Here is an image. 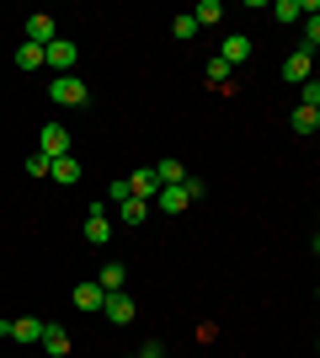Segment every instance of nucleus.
Wrapping results in <instances>:
<instances>
[{"label": "nucleus", "mask_w": 320, "mask_h": 358, "mask_svg": "<svg viewBox=\"0 0 320 358\" xmlns=\"http://www.w3.org/2000/svg\"><path fill=\"white\" fill-rule=\"evenodd\" d=\"M48 102H59V107H86V102H91V91H86V80H80V75H54V80H48Z\"/></svg>", "instance_id": "nucleus-1"}, {"label": "nucleus", "mask_w": 320, "mask_h": 358, "mask_svg": "<svg viewBox=\"0 0 320 358\" xmlns=\"http://www.w3.org/2000/svg\"><path fill=\"white\" fill-rule=\"evenodd\" d=\"M38 150H43L48 161H59V155H70V129H64V123H48L43 134H38Z\"/></svg>", "instance_id": "nucleus-2"}, {"label": "nucleus", "mask_w": 320, "mask_h": 358, "mask_svg": "<svg viewBox=\"0 0 320 358\" xmlns=\"http://www.w3.org/2000/svg\"><path fill=\"white\" fill-rule=\"evenodd\" d=\"M86 241H91V246H107V241H112V220H107V198H102V203L91 209V220H86Z\"/></svg>", "instance_id": "nucleus-3"}, {"label": "nucleus", "mask_w": 320, "mask_h": 358, "mask_svg": "<svg viewBox=\"0 0 320 358\" xmlns=\"http://www.w3.org/2000/svg\"><path fill=\"white\" fill-rule=\"evenodd\" d=\"M48 70L54 75H75V43H70V38L48 43Z\"/></svg>", "instance_id": "nucleus-4"}, {"label": "nucleus", "mask_w": 320, "mask_h": 358, "mask_svg": "<svg viewBox=\"0 0 320 358\" xmlns=\"http://www.w3.org/2000/svg\"><path fill=\"white\" fill-rule=\"evenodd\" d=\"M310 64H315V54H310V48L289 54V59H283V80H289V86H305V80H310Z\"/></svg>", "instance_id": "nucleus-5"}, {"label": "nucleus", "mask_w": 320, "mask_h": 358, "mask_svg": "<svg viewBox=\"0 0 320 358\" xmlns=\"http://www.w3.org/2000/svg\"><path fill=\"white\" fill-rule=\"evenodd\" d=\"M128 193L144 198V203H155V198H160V177H155V166H144V171H134V177H128Z\"/></svg>", "instance_id": "nucleus-6"}, {"label": "nucleus", "mask_w": 320, "mask_h": 358, "mask_svg": "<svg viewBox=\"0 0 320 358\" xmlns=\"http://www.w3.org/2000/svg\"><path fill=\"white\" fill-rule=\"evenodd\" d=\"M27 43H38V48L59 43V27H54V16H27Z\"/></svg>", "instance_id": "nucleus-7"}, {"label": "nucleus", "mask_w": 320, "mask_h": 358, "mask_svg": "<svg viewBox=\"0 0 320 358\" xmlns=\"http://www.w3.org/2000/svg\"><path fill=\"white\" fill-rule=\"evenodd\" d=\"M219 59H224L229 70H235V64H245V59H251V38H241V32H229V38H224V48H219Z\"/></svg>", "instance_id": "nucleus-8"}, {"label": "nucleus", "mask_w": 320, "mask_h": 358, "mask_svg": "<svg viewBox=\"0 0 320 358\" xmlns=\"http://www.w3.org/2000/svg\"><path fill=\"white\" fill-rule=\"evenodd\" d=\"M102 315H107V321H118V327H128V321H134V299H128V294H107V305H102Z\"/></svg>", "instance_id": "nucleus-9"}, {"label": "nucleus", "mask_w": 320, "mask_h": 358, "mask_svg": "<svg viewBox=\"0 0 320 358\" xmlns=\"http://www.w3.org/2000/svg\"><path fill=\"white\" fill-rule=\"evenodd\" d=\"M75 305H80V310H102V305H107V289L96 284V278H86V284H75Z\"/></svg>", "instance_id": "nucleus-10"}, {"label": "nucleus", "mask_w": 320, "mask_h": 358, "mask_svg": "<svg viewBox=\"0 0 320 358\" xmlns=\"http://www.w3.org/2000/svg\"><path fill=\"white\" fill-rule=\"evenodd\" d=\"M38 348H43L48 358H64V353H70V331L48 321V327H43V343H38Z\"/></svg>", "instance_id": "nucleus-11"}, {"label": "nucleus", "mask_w": 320, "mask_h": 358, "mask_svg": "<svg viewBox=\"0 0 320 358\" xmlns=\"http://www.w3.org/2000/svg\"><path fill=\"white\" fill-rule=\"evenodd\" d=\"M43 327H48V321L22 315V321H11V343H43Z\"/></svg>", "instance_id": "nucleus-12"}, {"label": "nucleus", "mask_w": 320, "mask_h": 358, "mask_svg": "<svg viewBox=\"0 0 320 358\" xmlns=\"http://www.w3.org/2000/svg\"><path fill=\"white\" fill-rule=\"evenodd\" d=\"M96 284H102L107 294H123V284H128V268H123V262H107V268L96 273Z\"/></svg>", "instance_id": "nucleus-13"}, {"label": "nucleus", "mask_w": 320, "mask_h": 358, "mask_svg": "<svg viewBox=\"0 0 320 358\" xmlns=\"http://www.w3.org/2000/svg\"><path fill=\"white\" fill-rule=\"evenodd\" d=\"M43 64H48V48H38V43L16 48V70H43Z\"/></svg>", "instance_id": "nucleus-14"}, {"label": "nucleus", "mask_w": 320, "mask_h": 358, "mask_svg": "<svg viewBox=\"0 0 320 358\" xmlns=\"http://www.w3.org/2000/svg\"><path fill=\"white\" fill-rule=\"evenodd\" d=\"M155 203H160V214H182L192 198H187V187H160V198H155Z\"/></svg>", "instance_id": "nucleus-15"}, {"label": "nucleus", "mask_w": 320, "mask_h": 358, "mask_svg": "<svg viewBox=\"0 0 320 358\" xmlns=\"http://www.w3.org/2000/svg\"><path fill=\"white\" fill-rule=\"evenodd\" d=\"M118 220L123 224H144L150 220V203H144V198H128V203H118Z\"/></svg>", "instance_id": "nucleus-16"}, {"label": "nucleus", "mask_w": 320, "mask_h": 358, "mask_svg": "<svg viewBox=\"0 0 320 358\" xmlns=\"http://www.w3.org/2000/svg\"><path fill=\"white\" fill-rule=\"evenodd\" d=\"M294 134H315V129H320V113H315V107H294Z\"/></svg>", "instance_id": "nucleus-17"}, {"label": "nucleus", "mask_w": 320, "mask_h": 358, "mask_svg": "<svg viewBox=\"0 0 320 358\" xmlns=\"http://www.w3.org/2000/svg\"><path fill=\"white\" fill-rule=\"evenodd\" d=\"M155 177H160V187H182L187 171H182V161H160V166H155Z\"/></svg>", "instance_id": "nucleus-18"}, {"label": "nucleus", "mask_w": 320, "mask_h": 358, "mask_svg": "<svg viewBox=\"0 0 320 358\" xmlns=\"http://www.w3.org/2000/svg\"><path fill=\"white\" fill-rule=\"evenodd\" d=\"M48 177H54V182H80V161H75V155H59Z\"/></svg>", "instance_id": "nucleus-19"}, {"label": "nucleus", "mask_w": 320, "mask_h": 358, "mask_svg": "<svg viewBox=\"0 0 320 358\" xmlns=\"http://www.w3.org/2000/svg\"><path fill=\"white\" fill-rule=\"evenodd\" d=\"M273 16L283 22V27H289V22H305V6H299V0H277V6H273Z\"/></svg>", "instance_id": "nucleus-20"}, {"label": "nucleus", "mask_w": 320, "mask_h": 358, "mask_svg": "<svg viewBox=\"0 0 320 358\" xmlns=\"http://www.w3.org/2000/svg\"><path fill=\"white\" fill-rule=\"evenodd\" d=\"M192 16H198V27H213V22H224V6H219V0H203Z\"/></svg>", "instance_id": "nucleus-21"}, {"label": "nucleus", "mask_w": 320, "mask_h": 358, "mask_svg": "<svg viewBox=\"0 0 320 358\" xmlns=\"http://www.w3.org/2000/svg\"><path fill=\"white\" fill-rule=\"evenodd\" d=\"M203 80H208V86H224V80H229V64H224V59H208V70H203Z\"/></svg>", "instance_id": "nucleus-22"}, {"label": "nucleus", "mask_w": 320, "mask_h": 358, "mask_svg": "<svg viewBox=\"0 0 320 358\" xmlns=\"http://www.w3.org/2000/svg\"><path fill=\"white\" fill-rule=\"evenodd\" d=\"M171 32H176V38H198V16H176V22H171Z\"/></svg>", "instance_id": "nucleus-23"}, {"label": "nucleus", "mask_w": 320, "mask_h": 358, "mask_svg": "<svg viewBox=\"0 0 320 358\" xmlns=\"http://www.w3.org/2000/svg\"><path fill=\"white\" fill-rule=\"evenodd\" d=\"M299 96H305L299 107H315V113H320V80H315V75H310L305 86H299Z\"/></svg>", "instance_id": "nucleus-24"}, {"label": "nucleus", "mask_w": 320, "mask_h": 358, "mask_svg": "<svg viewBox=\"0 0 320 358\" xmlns=\"http://www.w3.org/2000/svg\"><path fill=\"white\" fill-rule=\"evenodd\" d=\"M27 171H32V177H48V171H54V161H48L43 150H32V155H27Z\"/></svg>", "instance_id": "nucleus-25"}, {"label": "nucleus", "mask_w": 320, "mask_h": 358, "mask_svg": "<svg viewBox=\"0 0 320 358\" xmlns=\"http://www.w3.org/2000/svg\"><path fill=\"white\" fill-rule=\"evenodd\" d=\"M305 48H320V16H305Z\"/></svg>", "instance_id": "nucleus-26"}, {"label": "nucleus", "mask_w": 320, "mask_h": 358, "mask_svg": "<svg viewBox=\"0 0 320 358\" xmlns=\"http://www.w3.org/2000/svg\"><path fill=\"white\" fill-rule=\"evenodd\" d=\"M128 198H134V193H128V177H123V182H112V187H107V203H128Z\"/></svg>", "instance_id": "nucleus-27"}, {"label": "nucleus", "mask_w": 320, "mask_h": 358, "mask_svg": "<svg viewBox=\"0 0 320 358\" xmlns=\"http://www.w3.org/2000/svg\"><path fill=\"white\" fill-rule=\"evenodd\" d=\"M139 358H166V348H160V343H144V348H139Z\"/></svg>", "instance_id": "nucleus-28"}, {"label": "nucleus", "mask_w": 320, "mask_h": 358, "mask_svg": "<svg viewBox=\"0 0 320 358\" xmlns=\"http://www.w3.org/2000/svg\"><path fill=\"white\" fill-rule=\"evenodd\" d=\"M134 358H139V353H134Z\"/></svg>", "instance_id": "nucleus-29"}]
</instances>
